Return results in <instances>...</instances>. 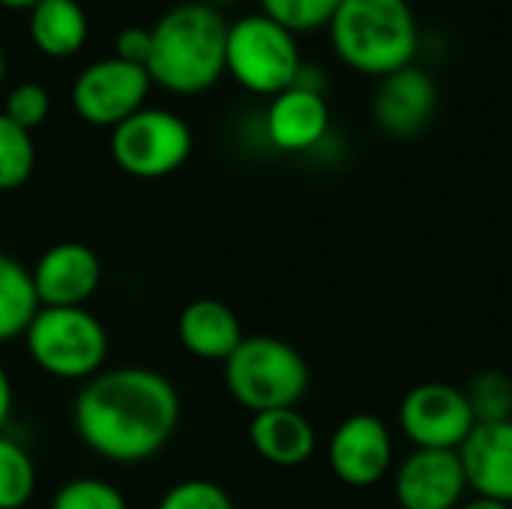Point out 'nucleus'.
<instances>
[{"label":"nucleus","instance_id":"1","mask_svg":"<svg viewBox=\"0 0 512 509\" xmlns=\"http://www.w3.org/2000/svg\"><path fill=\"white\" fill-rule=\"evenodd\" d=\"M180 423V393L171 378L144 366L102 369L75 396L72 426L81 444L111 465H141L159 456Z\"/></svg>","mask_w":512,"mask_h":509},{"label":"nucleus","instance_id":"2","mask_svg":"<svg viewBox=\"0 0 512 509\" xmlns=\"http://www.w3.org/2000/svg\"><path fill=\"white\" fill-rule=\"evenodd\" d=\"M150 39L147 75L168 93L195 96L225 75L228 24L210 3L186 0L171 6L150 27Z\"/></svg>","mask_w":512,"mask_h":509},{"label":"nucleus","instance_id":"3","mask_svg":"<svg viewBox=\"0 0 512 509\" xmlns=\"http://www.w3.org/2000/svg\"><path fill=\"white\" fill-rule=\"evenodd\" d=\"M327 30L336 57L372 78L414 66L420 51V24L408 0H342Z\"/></svg>","mask_w":512,"mask_h":509},{"label":"nucleus","instance_id":"4","mask_svg":"<svg viewBox=\"0 0 512 509\" xmlns=\"http://www.w3.org/2000/svg\"><path fill=\"white\" fill-rule=\"evenodd\" d=\"M222 366L231 399L252 414L297 408L309 393V363L276 336H246Z\"/></svg>","mask_w":512,"mask_h":509},{"label":"nucleus","instance_id":"5","mask_svg":"<svg viewBox=\"0 0 512 509\" xmlns=\"http://www.w3.org/2000/svg\"><path fill=\"white\" fill-rule=\"evenodd\" d=\"M24 345L33 366L57 381H90L108 360V330L87 306H42L24 333Z\"/></svg>","mask_w":512,"mask_h":509},{"label":"nucleus","instance_id":"6","mask_svg":"<svg viewBox=\"0 0 512 509\" xmlns=\"http://www.w3.org/2000/svg\"><path fill=\"white\" fill-rule=\"evenodd\" d=\"M288 27L273 21L264 12L243 15L228 24L225 39V72L255 96H279L294 87L303 57L300 45Z\"/></svg>","mask_w":512,"mask_h":509},{"label":"nucleus","instance_id":"7","mask_svg":"<svg viewBox=\"0 0 512 509\" xmlns=\"http://www.w3.org/2000/svg\"><path fill=\"white\" fill-rule=\"evenodd\" d=\"M189 123L165 108H141L111 129L108 147L120 171L138 180H159L174 174L192 156Z\"/></svg>","mask_w":512,"mask_h":509},{"label":"nucleus","instance_id":"8","mask_svg":"<svg viewBox=\"0 0 512 509\" xmlns=\"http://www.w3.org/2000/svg\"><path fill=\"white\" fill-rule=\"evenodd\" d=\"M477 420L462 387L426 381L405 393L399 405V429L414 450H456L468 441Z\"/></svg>","mask_w":512,"mask_h":509},{"label":"nucleus","instance_id":"9","mask_svg":"<svg viewBox=\"0 0 512 509\" xmlns=\"http://www.w3.org/2000/svg\"><path fill=\"white\" fill-rule=\"evenodd\" d=\"M150 87L153 81L144 66L120 57H102L78 72L72 84V108L84 123L114 129L144 108Z\"/></svg>","mask_w":512,"mask_h":509},{"label":"nucleus","instance_id":"10","mask_svg":"<svg viewBox=\"0 0 512 509\" xmlns=\"http://www.w3.org/2000/svg\"><path fill=\"white\" fill-rule=\"evenodd\" d=\"M393 435L375 414L345 417L327 444V462L339 483L348 489H372L393 471Z\"/></svg>","mask_w":512,"mask_h":509},{"label":"nucleus","instance_id":"11","mask_svg":"<svg viewBox=\"0 0 512 509\" xmlns=\"http://www.w3.org/2000/svg\"><path fill=\"white\" fill-rule=\"evenodd\" d=\"M393 495L402 509H459L468 495L456 450H411L396 474Z\"/></svg>","mask_w":512,"mask_h":509},{"label":"nucleus","instance_id":"12","mask_svg":"<svg viewBox=\"0 0 512 509\" xmlns=\"http://www.w3.org/2000/svg\"><path fill=\"white\" fill-rule=\"evenodd\" d=\"M39 306L72 309L87 306L102 285V261L87 243H54L30 267Z\"/></svg>","mask_w":512,"mask_h":509},{"label":"nucleus","instance_id":"13","mask_svg":"<svg viewBox=\"0 0 512 509\" xmlns=\"http://www.w3.org/2000/svg\"><path fill=\"white\" fill-rule=\"evenodd\" d=\"M330 135V105L324 90L294 84L270 99L264 111V138L279 153H312Z\"/></svg>","mask_w":512,"mask_h":509},{"label":"nucleus","instance_id":"14","mask_svg":"<svg viewBox=\"0 0 512 509\" xmlns=\"http://www.w3.org/2000/svg\"><path fill=\"white\" fill-rule=\"evenodd\" d=\"M438 108V87L429 72L420 66H405L387 78L375 90L372 114L384 135L390 138H414L420 135Z\"/></svg>","mask_w":512,"mask_h":509},{"label":"nucleus","instance_id":"15","mask_svg":"<svg viewBox=\"0 0 512 509\" xmlns=\"http://www.w3.org/2000/svg\"><path fill=\"white\" fill-rule=\"evenodd\" d=\"M468 492L512 507V420L477 423L459 447Z\"/></svg>","mask_w":512,"mask_h":509},{"label":"nucleus","instance_id":"16","mask_svg":"<svg viewBox=\"0 0 512 509\" xmlns=\"http://www.w3.org/2000/svg\"><path fill=\"white\" fill-rule=\"evenodd\" d=\"M177 339L186 354L207 360V363H225L237 351V345L246 339V333L231 306L201 297V300H192L180 312Z\"/></svg>","mask_w":512,"mask_h":509},{"label":"nucleus","instance_id":"17","mask_svg":"<svg viewBox=\"0 0 512 509\" xmlns=\"http://www.w3.org/2000/svg\"><path fill=\"white\" fill-rule=\"evenodd\" d=\"M249 441H252V450L267 465H276V468H300L318 450L315 426L297 408L252 414Z\"/></svg>","mask_w":512,"mask_h":509},{"label":"nucleus","instance_id":"18","mask_svg":"<svg viewBox=\"0 0 512 509\" xmlns=\"http://www.w3.org/2000/svg\"><path fill=\"white\" fill-rule=\"evenodd\" d=\"M27 30L33 45L54 60L72 57L84 48L90 24L78 0H39L30 6Z\"/></svg>","mask_w":512,"mask_h":509},{"label":"nucleus","instance_id":"19","mask_svg":"<svg viewBox=\"0 0 512 509\" xmlns=\"http://www.w3.org/2000/svg\"><path fill=\"white\" fill-rule=\"evenodd\" d=\"M39 297L33 288L30 267L18 258L0 252V345L24 339L30 321L39 312Z\"/></svg>","mask_w":512,"mask_h":509},{"label":"nucleus","instance_id":"20","mask_svg":"<svg viewBox=\"0 0 512 509\" xmlns=\"http://www.w3.org/2000/svg\"><path fill=\"white\" fill-rule=\"evenodd\" d=\"M36 462L30 450L9 438L6 432L0 435V509H24L36 495Z\"/></svg>","mask_w":512,"mask_h":509},{"label":"nucleus","instance_id":"21","mask_svg":"<svg viewBox=\"0 0 512 509\" xmlns=\"http://www.w3.org/2000/svg\"><path fill=\"white\" fill-rule=\"evenodd\" d=\"M33 168H36L33 135L0 111V192H12L24 186Z\"/></svg>","mask_w":512,"mask_h":509},{"label":"nucleus","instance_id":"22","mask_svg":"<svg viewBox=\"0 0 512 509\" xmlns=\"http://www.w3.org/2000/svg\"><path fill=\"white\" fill-rule=\"evenodd\" d=\"M462 390L468 396L477 423L512 420V375L501 369H483Z\"/></svg>","mask_w":512,"mask_h":509},{"label":"nucleus","instance_id":"23","mask_svg":"<svg viewBox=\"0 0 512 509\" xmlns=\"http://www.w3.org/2000/svg\"><path fill=\"white\" fill-rule=\"evenodd\" d=\"M48 509H129L126 495L99 477H75L69 483H63Z\"/></svg>","mask_w":512,"mask_h":509},{"label":"nucleus","instance_id":"24","mask_svg":"<svg viewBox=\"0 0 512 509\" xmlns=\"http://www.w3.org/2000/svg\"><path fill=\"white\" fill-rule=\"evenodd\" d=\"M342 0H261V12L288 27L291 33H306L327 27Z\"/></svg>","mask_w":512,"mask_h":509},{"label":"nucleus","instance_id":"25","mask_svg":"<svg viewBox=\"0 0 512 509\" xmlns=\"http://www.w3.org/2000/svg\"><path fill=\"white\" fill-rule=\"evenodd\" d=\"M156 509H234V501L213 480H180L159 498Z\"/></svg>","mask_w":512,"mask_h":509},{"label":"nucleus","instance_id":"26","mask_svg":"<svg viewBox=\"0 0 512 509\" xmlns=\"http://www.w3.org/2000/svg\"><path fill=\"white\" fill-rule=\"evenodd\" d=\"M48 111H51V96H48V90L39 81H21V84H15L9 90L6 102H3V114L12 123H18L21 129H27V132H33L36 126H42L45 117H48Z\"/></svg>","mask_w":512,"mask_h":509},{"label":"nucleus","instance_id":"27","mask_svg":"<svg viewBox=\"0 0 512 509\" xmlns=\"http://www.w3.org/2000/svg\"><path fill=\"white\" fill-rule=\"evenodd\" d=\"M150 27H123L117 36H114V57L126 60V63H135V66H144L147 69V60H150Z\"/></svg>","mask_w":512,"mask_h":509},{"label":"nucleus","instance_id":"28","mask_svg":"<svg viewBox=\"0 0 512 509\" xmlns=\"http://www.w3.org/2000/svg\"><path fill=\"white\" fill-rule=\"evenodd\" d=\"M12 405H15V393H12V378L0 363V435L6 432L9 420H12Z\"/></svg>","mask_w":512,"mask_h":509},{"label":"nucleus","instance_id":"29","mask_svg":"<svg viewBox=\"0 0 512 509\" xmlns=\"http://www.w3.org/2000/svg\"><path fill=\"white\" fill-rule=\"evenodd\" d=\"M459 509H512L510 504H501V501H492V498H480V495H474V498H465V504Z\"/></svg>","mask_w":512,"mask_h":509},{"label":"nucleus","instance_id":"30","mask_svg":"<svg viewBox=\"0 0 512 509\" xmlns=\"http://www.w3.org/2000/svg\"><path fill=\"white\" fill-rule=\"evenodd\" d=\"M36 3L39 0H0V6H6V9H30Z\"/></svg>","mask_w":512,"mask_h":509},{"label":"nucleus","instance_id":"31","mask_svg":"<svg viewBox=\"0 0 512 509\" xmlns=\"http://www.w3.org/2000/svg\"><path fill=\"white\" fill-rule=\"evenodd\" d=\"M3 81H6V54L0 48V87H3Z\"/></svg>","mask_w":512,"mask_h":509},{"label":"nucleus","instance_id":"32","mask_svg":"<svg viewBox=\"0 0 512 509\" xmlns=\"http://www.w3.org/2000/svg\"><path fill=\"white\" fill-rule=\"evenodd\" d=\"M201 3H210V6H216V3H228V0H201Z\"/></svg>","mask_w":512,"mask_h":509}]
</instances>
